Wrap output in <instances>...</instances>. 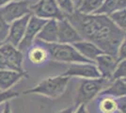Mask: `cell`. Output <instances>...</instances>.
<instances>
[{
    "label": "cell",
    "instance_id": "ac0fdd59",
    "mask_svg": "<svg viewBox=\"0 0 126 113\" xmlns=\"http://www.w3.org/2000/svg\"><path fill=\"white\" fill-rule=\"evenodd\" d=\"M126 10V0H105L103 5L94 14L109 16L116 11Z\"/></svg>",
    "mask_w": 126,
    "mask_h": 113
},
{
    "label": "cell",
    "instance_id": "d6a6232c",
    "mask_svg": "<svg viewBox=\"0 0 126 113\" xmlns=\"http://www.w3.org/2000/svg\"><path fill=\"white\" fill-rule=\"evenodd\" d=\"M79 1H81V0H77V2H76V4H77V3H78ZM76 4H75V5H76Z\"/></svg>",
    "mask_w": 126,
    "mask_h": 113
},
{
    "label": "cell",
    "instance_id": "2e32d148",
    "mask_svg": "<svg viewBox=\"0 0 126 113\" xmlns=\"http://www.w3.org/2000/svg\"><path fill=\"white\" fill-rule=\"evenodd\" d=\"M73 45L84 58L92 61V62H94L95 59L98 56L104 54V52L101 50L99 46H97L95 43H91L89 41L82 40L78 43H74Z\"/></svg>",
    "mask_w": 126,
    "mask_h": 113
},
{
    "label": "cell",
    "instance_id": "5bb4252c",
    "mask_svg": "<svg viewBox=\"0 0 126 113\" xmlns=\"http://www.w3.org/2000/svg\"><path fill=\"white\" fill-rule=\"evenodd\" d=\"M28 77L27 72H17L11 70H0V91L11 90L22 79Z\"/></svg>",
    "mask_w": 126,
    "mask_h": 113
},
{
    "label": "cell",
    "instance_id": "277c9868",
    "mask_svg": "<svg viewBox=\"0 0 126 113\" xmlns=\"http://www.w3.org/2000/svg\"><path fill=\"white\" fill-rule=\"evenodd\" d=\"M110 79L103 77L93 79H81L77 89V94L75 99V107L80 104L88 105L94 100L110 84Z\"/></svg>",
    "mask_w": 126,
    "mask_h": 113
},
{
    "label": "cell",
    "instance_id": "4dcf8cb0",
    "mask_svg": "<svg viewBox=\"0 0 126 113\" xmlns=\"http://www.w3.org/2000/svg\"><path fill=\"white\" fill-rule=\"evenodd\" d=\"M11 1H13V0H0V8L4 7V6H6L9 3H11Z\"/></svg>",
    "mask_w": 126,
    "mask_h": 113
},
{
    "label": "cell",
    "instance_id": "836d02e7",
    "mask_svg": "<svg viewBox=\"0 0 126 113\" xmlns=\"http://www.w3.org/2000/svg\"><path fill=\"white\" fill-rule=\"evenodd\" d=\"M1 44H2V43H0V45H1Z\"/></svg>",
    "mask_w": 126,
    "mask_h": 113
},
{
    "label": "cell",
    "instance_id": "8fae6325",
    "mask_svg": "<svg viewBox=\"0 0 126 113\" xmlns=\"http://www.w3.org/2000/svg\"><path fill=\"white\" fill-rule=\"evenodd\" d=\"M119 63V59L116 56L104 53L98 56L94 60V64L99 71L101 77L112 80V76L114 75L117 65Z\"/></svg>",
    "mask_w": 126,
    "mask_h": 113
},
{
    "label": "cell",
    "instance_id": "7a4b0ae2",
    "mask_svg": "<svg viewBox=\"0 0 126 113\" xmlns=\"http://www.w3.org/2000/svg\"><path fill=\"white\" fill-rule=\"evenodd\" d=\"M71 78L62 75L44 78L37 85L24 91V94H38L50 99H58L66 92Z\"/></svg>",
    "mask_w": 126,
    "mask_h": 113
},
{
    "label": "cell",
    "instance_id": "ba28073f",
    "mask_svg": "<svg viewBox=\"0 0 126 113\" xmlns=\"http://www.w3.org/2000/svg\"><path fill=\"white\" fill-rule=\"evenodd\" d=\"M63 75L72 77H77L81 79H93L99 78L101 75L94 62H82L70 64L69 68L63 73Z\"/></svg>",
    "mask_w": 126,
    "mask_h": 113
},
{
    "label": "cell",
    "instance_id": "5b68a950",
    "mask_svg": "<svg viewBox=\"0 0 126 113\" xmlns=\"http://www.w3.org/2000/svg\"><path fill=\"white\" fill-rule=\"evenodd\" d=\"M24 54L18 47L9 43L0 45V70L26 72L24 69Z\"/></svg>",
    "mask_w": 126,
    "mask_h": 113
},
{
    "label": "cell",
    "instance_id": "e0dca14e",
    "mask_svg": "<svg viewBox=\"0 0 126 113\" xmlns=\"http://www.w3.org/2000/svg\"><path fill=\"white\" fill-rule=\"evenodd\" d=\"M100 95H107L113 98L126 96V79L111 80L108 87L101 92Z\"/></svg>",
    "mask_w": 126,
    "mask_h": 113
},
{
    "label": "cell",
    "instance_id": "d6986e66",
    "mask_svg": "<svg viewBox=\"0 0 126 113\" xmlns=\"http://www.w3.org/2000/svg\"><path fill=\"white\" fill-rule=\"evenodd\" d=\"M105 0H81L76 4V11L84 14H94Z\"/></svg>",
    "mask_w": 126,
    "mask_h": 113
},
{
    "label": "cell",
    "instance_id": "484cf974",
    "mask_svg": "<svg viewBox=\"0 0 126 113\" xmlns=\"http://www.w3.org/2000/svg\"><path fill=\"white\" fill-rule=\"evenodd\" d=\"M117 58L119 60L126 59V33L124 34V36L119 45L118 52H117Z\"/></svg>",
    "mask_w": 126,
    "mask_h": 113
},
{
    "label": "cell",
    "instance_id": "7c38bea8",
    "mask_svg": "<svg viewBox=\"0 0 126 113\" xmlns=\"http://www.w3.org/2000/svg\"><path fill=\"white\" fill-rule=\"evenodd\" d=\"M30 15L31 14L22 17L20 19L15 20L10 24V30H9V35H8L6 43H11L12 45L18 47V45L20 44L21 41L24 38L25 31H26V26H27L28 20L30 18Z\"/></svg>",
    "mask_w": 126,
    "mask_h": 113
},
{
    "label": "cell",
    "instance_id": "52a82bcc",
    "mask_svg": "<svg viewBox=\"0 0 126 113\" xmlns=\"http://www.w3.org/2000/svg\"><path fill=\"white\" fill-rule=\"evenodd\" d=\"M30 3L27 0H13L0 8V16L9 24L22 17L31 14Z\"/></svg>",
    "mask_w": 126,
    "mask_h": 113
},
{
    "label": "cell",
    "instance_id": "6da1fadb",
    "mask_svg": "<svg viewBox=\"0 0 126 113\" xmlns=\"http://www.w3.org/2000/svg\"><path fill=\"white\" fill-rule=\"evenodd\" d=\"M66 18L83 40L95 43L104 53L117 57L119 45L125 33L109 17L102 14H84L75 11Z\"/></svg>",
    "mask_w": 126,
    "mask_h": 113
},
{
    "label": "cell",
    "instance_id": "83f0119b",
    "mask_svg": "<svg viewBox=\"0 0 126 113\" xmlns=\"http://www.w3.org/2000/svg\"><path fill=\"white\" fill-rule=\"evenodd\" d=\"M73 113H89L88 108H87V105H85V104H80L78 106H76L75 108L74 109Z\"/></svg>",
    "mask_w": 126,
    "mask_h": 113
},
{
    "label": "cell",
    "instance_id": "9a60e30c",
    "mask_svg": "<svg viewBox=\"0 0 126 113\" xmlns=\"http://www.w3.org/2000/svg\"><path fill=\"white\" fill-rule=\"evenodd\" d=\"M35 41L42 43H58V21L47 20L38 33Z\"/></svg>",
    "mask_w": 126,
    "mask_h": 113
},
{
    "label": "cell",
    "instance_id": "d4e9b609",
    "mask_svg": "<svg viewBox=\"0 0 126 113\" xmlns=\"http://www.w3.org/2000/svg\"><path fill=\"white\" fill-rule=\"evenodd\" d=\"M10 30V24L0 16V43H4L7 41Z\"/></svg>",
    "mask_w": 126,
    "mask_h": 113
},
{
    "label": "cell",
    "instance_id": "44dd1931",
    "mask_svg": "<svg viewBox=\"0 0 126 113\" xmlns=\"http://www.w3.org/2000/svg\"><path fill=\"white\" fill-rule=\"evenodd\" d=\"M108 17L121 30L126 33V10L116 11Z\"/></svg>",
    "mask_w": 126,
    "mask_h": 113
},
{
    "label": "cell",
    "instance_id": "f1b7e54d",
    "mask_svg": "<svg viewBox=\"0 0 126 113\" xmlns=\"http://www.w3.org/2000/svg\"><path fill=\"white\" fill-rule=\"evenodd\" d=\"M1 113H12L11 111V103L10 102H6L4 104V108Z\"/></svg>",
    "mask_w": 126,
    "mask_h": 113
},
{
    "label": "cell",
    "instance_id": "603a6c76",
    "mask_svg": "<svg viewBox=\"0 0 126 113\" xmlns=\"http://www.w3.org/2000/svg\"><path fill=\"white\" fill-rule=\"evenodd\" d=\"M114 79H126V59L119 60L114 75L112 76V80Z\"/></svg>",
    "mask_w": 126,
    "mask_h": 113
},
{
    "label": "cell",
    "instance_id": "1f68e13d",
    "mask_svg": "<svg viewBox=\"0 0 126 113\" xmlns=\"http://www.w3.org/2000/svg\"><path fill=\"white\" fill-rule=\"evenodd\" d=\"M74 3L76 4V2H77V0H74Z\"/></svg>",
    "mask_w": 126,
    "mask_h": 113
},
{
    "label": "cell",
    "instance_id": "4fadbf2b",
    "mask_svg": "<svg viewBox=\"0 0 126 113\" xmlns=\"http://www.w3.org/2000/svg\"><path fill=\"white\" fill-rule=\"evenodd\" d=\"M26 59L33 65H42L50 60V56L44 43L35 41L26 49Z\"/></svg>",
    "mask_w": 126,
    "mask_h": 113
},
{
    "label": "cell",
    "instance_id": "4316f807",
    "mask_svg": "<svg viewBox=\"0 0 126 113\" xmlns=\"http://www.w3.org/2000/svg\"><path fill=\"white\" fill-rule=\"evenodd\" d=\"M117 101V111L120 113H126V96L116 98Z\"/></svg>",
    "mask_w": 126,
    "mask_h": 113
},
{
    "label": "cell",
    "instance_id": "ffe728a7",
    "mask_svg": "<svg viewBox=\"0 0 126 113\" xmlns=\"http://www.w3.org/2000/svg\"><path fill=\"white\" fill-rule=\"evenodd\" d=\"M100 100L98 102V109L101 113H115L117 111L116 98L107 95H99Z\"/></svg>",
    "mask_w": 126,
    "mask_h": 113
},
{
    "label": "cell",
    "instance_id": "f546056e",
    "mask_svg": "<svg viewBox=\"0 0 126 113\" xmlns=\"http://www.w3.org/2000/svg\"><path fill=\"white\" fill-rule=\"evenodd\" d=\"M73 111H74V107H68V108H65L59 110L57 113H73Z\"/></svg>",
    "mask_w": 126,
    "mask_h": 113
},
{
    "label": "cell",
    "instance_id": "cb8c5ba5",
    "mask_svg": "<svg viewBox=\"0 0 126 113\" xmlns=\"http://www.w3.org/2000/svg\"><path fill=\"white\" fill-rule=\"evenodd\" d=\"M19 96H20V93L11 89L8 91H0V105L5 104L6 102H10Z\"/></svg>",
    "mask_w": 126,
    "mask_h": 113
},
{
    "label": "cell",
    "instance_id": "9c48e42d",
    "mask_svg": "<svg viewBox=\"0 0 126 113\" xmlns=\"http://www.w3.org/2000/svg\"><path fill=\"white\" fill-rule=\"evenodd\" d=\"M46 21L47 20L41 19L35 15H32V14L30 15V18H29L27 26H26V31H25L24 38L21 41L20 44L18 45L19 50H21L22 52L25 50L26 51V49L29 46H31L36 40L38 33L40 32V30L42 29V27L46 23Z\"/></svg>",
    "mask_w": 126,
    "mask_h": 113
},
{
    "label": "cell",
    "instance_id": "3957f363",
    "mask_svg": "<svg viewBox=\"0 0 126 113\" xmlns=\"http://www.w3.org/2000/svg\"><path fill=\"white\" fill-rule=\"evenodd\" d=\"M45 47L47 49L50 59L62 62L67 64L73 63H82V62H92L89 59L84 58L82 55L75 49L73 44L67 43H44Z\"/></svg>",
    "mask_w": 126,
    "mask_h": 113
},
{
    "label": "cell",
    "instance_id": "7402d4cb",
    "mask_svg": "<svg viewBox=\"0 0 126 113\" xmlns=\"http://www.w3.org/2000/svg\"><path fill=\"white\" fill-rule=\"evenodd\" d=\"M58 4L60 11L66 15V17L71 15L76 11V6L74 0H55Z\"/></svg>",
    "mask_w": 126,
    "mask_h": 113
},
{
    "label": "cell",
    "instance_id": "30bf717a",
    "mask_svg": "<svg viewBox=\"0 0 126 113\" xmlns=\"http://www.w3.org/2000/svg\"><path fill=\"white\" fill-rule=\"evenodd\" d=\"M82 40L77 30L67 18L58 21V43L74 44Z\"/></svg>",
    "mask_w": 126,
    "mask_h": 113
},
{
    "label": "cell",
    "instance_id": "8992f818",
    "mask_svg": "<svg viewBox=\"0 0 126 113\" xmlns=\"http://www.w3.org/2000/svg\"><path fill=\"white\" fill-rule=\"evenodd\" d=\"M30 11L32 15L44 20L60 21L66 18L55 0H39L35 4L30 5Z\"/></svg>",
    "mask_w": 126,
    "mask_h": 113
}]
</instances>
